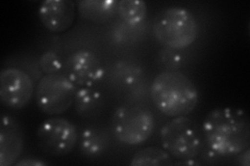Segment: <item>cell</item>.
Segmentation results:
<instances>
[{"mask_svg": "<svg viewBox=\"0 0 250 166\" xmlns=\"http://www.w3.org/2000/svg\"><path fill=\"white\" fill-rule=\"evenodd\" d=\"M206 145L221 157L238 156L250 145V122L244 110L216 108L202 125Z\"/></svg>", "mask_w": 250, "mask_h": 166, "instance_id": "cell-1", "label": "cell"}, {"mask_svg": "<svg viewBox=\"0 0 250 166\" xmlns=\"http://www.w3.org/2000/svg\"><path fill=\"white\" fill-rule=\"evenodd\" d=\"M153 104L169 117L186 116L196 108L197 88L179 71H164L156 76L150 89Z\"/></svg>", "mask_w": 250, "mask_h": 166, "instance_id": "cell-2", "label": "cell"}, {"mask_svg": "<svg viewBox=\"0 0 250 166\" xmlns=\"http://www.w3.org/2000/svg\"><path fill=\"white\" fill-rule=\"evenodd\" d=\"M199 26L192 12L182 6H170L156 16L153 35L167 48L182 50L196 41Z\"/></svg>", "mask_w": 250, "mask_h": 166, "instance_id": "cell-3", "label": "cell"}, {"mask_svg": "<svg viewBox=\"0 0 250 166\" xmlns=\"http://www.w3.org/2000/svg\"><path fill=\"white\" fill-rule=\"evenodd\" d=\"M111 125L113 134L121 144L139 146L151 137L155 118L144 106L124 104L114 111Z\"/></svg>", "mask_w": 250, "mask_h": 166, "instance_id": "cell-4", "label": "cell"}, {"mask_svg": "<svg viewBox=\"0 0 250 166\" xmlns=\"http://www.w3.org/2000/svg\"><path fill=\"white\" fill-rule=\"evenodd\" d=\"M163 148L177 160L195 159L202 148L196 123L186 116L173 117L161 129Z\"/></svg>", "mask_w": 250, "mask_h": 166, "instance_id": "cell-5", "label": "cell"}, {"mask_svg": "<svg viewBox=\"0 0 250 166\" xmlns=\"http://www.w3.org/2000/svg\"><path fill=\"white\" fill-rule=\"evenodd\" d=\"M76 85L66 75L43 76L35 90L37 106L48 115H59L73 105Z\"/></svg>", "mask_w": 250, "mask_h": 166, "instance_id": "cell-6", "label": "cell"}, {"mask_svg": "<svg viewBox=\"0 0 250 166\" xmlns=\"http://www.w3.org/2000/svg\"><path fill=\"white\" fill-rule=\"evenodd\" d=\"M37 142L41 151L47 155L66 156L71 153L77 145V129L67 118L49 117L39 126Z\"/></svg>", "mask_w": 250, "mask_h": 166, "instance_id": "cell-7", "label": "cell"}, {"mask_svg": "<svg viewBox=\"0 0 250 166\" xmlns=\"http://www.w3.org/2000/svg\"><path fill=\"white\" fill-rule=\"evenodd\" d=\"M33 79L18 68H6L0 73V99L11 109H22L34 96Z\"/></svg>", "mask_w": 250, "mask_h": 166, "instance_id": "cell-8", "label": "cell"}, {"mask_svg": "<svg viewBox=\"0 0 250 166\" xmlns=\"http://www.w3.org/2000/svg\"><path fill=\"white\" fill-rule=\"evenodd\" d=\"M65 75L75 85L93 88L104 76V68L97 55L87 49L70 54L65 60Z\"/></svg>", "mask_w": 250, "mask_h": 166, "instance_id": "cell-9", "label": "cell"}, {"mask_svg": "<svg viewBox=\"0 0 250 166\" xmlns=\"http://www.w3.org/2000/svg\"><path fill=\"white\" fill-rule=\"evenodd\" d=\"M24 148V132L21 124L11 115H2L0 125V165L17 163Z\"/></svg>", "mask_w": 250, "mask_h": 166, "instance_id": "cell-10", "label": "cell"}, {"mask_svg": "<svg viewBox=\"0 0 250 166\" xmlns=\"http://www.w3.org/2000/svg\"><path fill=\"white\" fill-rule=\"evenodd\" d=\"M39 18L50 33H64L74 23L75 3L72 0H46L39 7Z\"/></svg>", "mask_w": 250, "mask_h": 166, "instance_id": "cell-11", "label": "cell"}, {"mask_svg": "<svg viewBox=\"0 0 250 166\" xmlns=\"http://www.w3.org/2000/svg\"><path fill=\"white\" fill-rule=\"evenodd\" d=\"M111 146L108 131L101 126L91 125L83 128L78 136L80 152L84 156L95 159L103 156Z\"/></svg>", "mask_w": 250, "mask_h": 166, "instance_id": "cell-12", "label": "cell"}, {"mask_svg": "<svg viewBox=\"0 0 250 166\" xmlns=\"http://www.w3.org/2000/svg\"><path fill=\"white\" fill-rule=\"evenodd\" d=\"M74 109L83 120H97L105 109V98L93 88H80L74 97Z\"/></svg>", "mask_w": 250, "mask_h": 166, "instance_id": "cell-13", "label": "cell"}, {"mask_svg": "<svg viewBox=\"0 0 250 166\" xmlns=\"http://www.w3.org/2000/svg\"><path fill=\"white\" fill-rule=\"evenodd\" d=\"M77 9L81 16L94 23H105L113 19L117 14V1L115 0H80Z\"/></svg>", "mask_w": 250, "mask_h": 166, "instance_id": "cell-14", "label": "cell"}, {"mask_svg": "<svg viewBox=\"0 0 250 166\" xmlns=\"http://www.w3.org/2000/svg\"><path fill=\"white\" fill-rule=\"evenodd\" d=\"M131 166H169L173 165V158L164 148L149 147L134 155Z\"/></svg>", "mask_w": 250, "mask_h": 166, "instance_id": "cell-15", "label": "cell"}, {"mask_svg": "<svg viewBox=\"0 0 250 166\" xmlns=\"http://www.w3.org/2000/svg\"><path fill=\"white\" fill-rule=\"evenodd\" d=\"M117 14L129 25L142 23L147 15V4L143 0H120L117 1Z\"/></svg>", "mask_w": 250, "mask_h": 166, "instance_id": "cell-16", "label": "cell"}, {"mask_svg": "<svg viewBox=\"0 0 250 166\" xmlns=\"http://www.w3.org/2000/svg\"><path fill=\"white\" fill-rule=\"evenodd\" d=\"M156 61L165 71H178L184 66V56L179 50L164 47L156 55Z\"/></svg>", "mask_w": 250, "mask_h": 166, "instance_id": "cell-17", "label": "cell"}, {"mask_svg": "<svg viewBox=\"0 0 250 166\" xmlns=\"http://www.w3.org/2000/svg\"><path fill=\"white\" fill-rule=\"evenodd\" d=\"M142 74L141 68L129 61H119L115 67V75L116 78L124 85H132L135 84Z\"/></svg>", "mask_w": 250, "mask_h": 166, "instance_id": "cell-18", "label": "cell"}, {"mask_svg": "<svg viewBox=\"0 0 250 166\" xmlns=\"http://www.w3.org/2000/svg\"><path fill=\"white\" fill-rule=\"evenodd\" d=\"M65 60L61 55L54 51H45L39 57V67L46 75L59 74L64 69Z\"/></svg>", "mask_w": 250, "mask_h": 166, "instance_id": "cell-19", "label": "cell"}, {"mask_svg": "<svg viewBox=\"0 0 250 166\" xmlns=\"http://www.w3.org/2000/svg\"><path fill=\"white\" fill-rule=\"evenodd\" d=\"M200 154H201V158H202L203 162L207 163V164L219 163V161H220L223 158L220 155H218L216 152H214L212 148H209L207 145H206L205 148H201V151H200L199 155Z\"/></svg>", "mask_w": 250, "mask_h": 166, "instance_id": "cell-20", "label": "cell"}, {"mask_svg": "<svg viewBox=\"0 0 250 166\" xmlns=\"http://www.w3.org/2000/svg\"><path fill=\"white\" fill-rule=\"evenodd\" d=\"M15 165L16 166H45L47 164L41 160L27 158V159H22L20 161H17V163H16Z\"/></svg>", "mask_w": 250, "mask_h": 166, "instance_id": "cell-21", "label": "cell"}, {"mask_svg": "<svg viewBox=\"0 0 250 166\" xmlns=\"http://www.w3.org/2000/svg\"><path fill=\"white\" fill-rule=\"evenodd\" d=\"M238 162L240 165L243 166H249L250 164V149L249 148H245L243 152H241L240 154H238Z\"/></svg>", "mask_w": 250, "mask_h": 166, "instance_id": "cell-22", "label": "cell"}, {"mask_svg": "<svg viewBox=\"0 0 250 166\" xmlns=\"http://www.w3.org/2000/svg\"><path fill=\"white\" fill-rule=\"evenodd\" d=\"M173 165H200V162L194 160V159H183L173 162Z\"/></svg>", "mask_w": 250, "mask_h": 166, "instance_id": "cell-23", "label": "cell"}]
</instances>
